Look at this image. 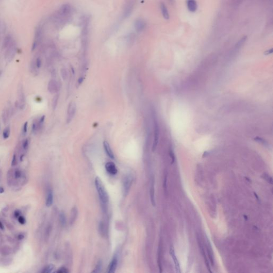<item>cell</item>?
<instances>
[{
	"mask_svg": "<svg viewBox=\"0 0 273 273\" xmlns=\"http://www.w3.org/2000/svg\"><path fill=\"white\" fill-rule=\"evenodd\" d=\"M262 177L265 179V180H266L268 183H270V184L271 185L273 184V179H272V177H271L270 175L267 173H264Z\"/></svg>",
	"mask_w": 273,
	"mask_h": 273,
	"instance_id": "cb8c5ba5",
	"label": "cell"
},
{
	"mask_svg": "<svg viewBox=\"0 0 273 273\" xmlns=\"http://www.w3.org/2000/svg\"><path fill=\"white\" fill-rule=\"evenodd\" d=\"M54 270H55V266H54L53 264H49L42 270V273H51L53 272Z\"/></svg>",
	"mask_w": 273,
	"mask_h": 273,
	"instance_id": "44dd1931",
	"label": "cell"
},
{
	"mask_svg": "<svg viewBox=\"0 0 273 273\" xmlns=\"http://www.w3.org/2000/svg\"><path fill=\"white\" fill-rule=\"evenodd\" d=\"M27 127H28V122H26L24 123V126H23V129H22L23 134H24V135L26 134V132L27 131Z\"/></svg>",
	"mask_w": 273,
	"mask_h": 273,
	"instance_id": "836d02e7",
	"label": "cell"
},
{
	"mask_svg": "<svg viewBox=\"0 0 273 273\" xmlns=\"http://www.w3.org/2000/svg\"><path fill=\"white\" fill-rule=\"evenodd\" d=\"M150 200L151 204L153 206H155V188H154V182H152L151 185V188L150 190Z\"/></svg>",
	"mask_w": 273,
	"mask_h": 273,
	"instance_id": "d6986e66",
	"label": "cell"
},
{
	"mask_svg": "<svg viewBox=\"0 0 273 273\" xmlns=\"http://www.w3.org/2000/svg\"><path fill=\"white\" fill-rule=\"evenodd\" d=\"M17 163H18L17 156L16 154H14L13 156V157H12V162H11V165H12V166H15V165L17 164Z\"/></svg>",
	"mask_w": 273,
	"mask_h": 273,
	"instance_id": "83f0119b",
	"label": "cell"
},
{
	"mask_svg": "<svg viewBox=\"0 0 273 273\" xmlns=\"http://www.w3.org/2000/svg\"><path fill=\"white\" fill-rule=\"evenodd\" d=\"M198 244H199V247H200V250L201 251H202V253L203 256V258H204V263L206 265V268H207L209 272L210 273H212V271L211 270V268H210V263H209V260H208V259L207 258V257H206V254L204 252V249L203 248V247L202 246V245L201 244V242L200 241V240H199V239L198 238Z\"/></svg>",
	"mask_w": 273,
	"mask_h": 273,
	"instance_id": "7c38bea8",
	"label": "cell"
},
{
	"mask_svg": "<svg viewBox=\"0 0 273 273\" xmlns=\"http://www.w3.org/2000/svg\"><path fill=\"white\" fill-rule=\"evenodd\" d=\"M169 253H170V255L171 256V257H172V258L173 259V263L174 264V267L175 269V271H176V272L178 273H180L181 269L180 267V265H179V263L178 260V259L177 258L176 256H175L174 249L172 245H171V246L170 247Z\"/></svg>",
	"mask_w": 273,
	"mask_h": 273,
	"instance_id": "52a82bcc",
	"label": "cell"
},
{
	"mask_svg": "<svg viewBox=\"0 0 273 273\" xmlns=\"http://www.w3.org/2000/svg\"><path fill=\"white\" fill-rule=\"evenodd\" d=\"M10 133V129L9 127H7L3 132V137L4 139H6L9 137Z\"/></svg>",
	"mask_w": 273,
	"mask_h": 273,
	"instance_id": "7402d4cb",
	"label": "cell"
},
{
	"mask_svg": "<svg viewBox=\"0 0 273 273\" xmlns=\"http://www.w3.org/2000/svg\"><path fill=\"white\" fill-rule=\"evenodd\" d=\"M17 219H18L19 223H20V224L24 225L26 223V219H25V218L24 217H23L22 216H20L17 218Z\"/></svg>",
	"mask_w": 273,
	"mask_h": 273,
	"instance_id": "f1b7e54d",
	"label": "cell"
},
{
	"mask_svg": "<svg viewBox=\"0 0 273 273\" xmlns=\"http://www.w3.org/2000/svg\"><path fill=\"white\" fill-rule=\"evenodd\" d=\"M133 178L131 174L126 175L123 179V190L125 196H127L129 192L132 185Z\"/></svg>",
	"mask_w": 273,
	"mask_h": 273,
	"instance_id": "3957f363",
	"label": "cell"
},
{
	"mask_svg": "<svg viewBox=\"0 0 273 273\" xmlns=\"http://www.w3.org/2000/svg\"><path fill=\"white\" fill-rule=\"evenodd\" d=\"M72 7L69 4H65L62 5L59 10V14L62 17H67L71 15L72 13Z\"/></svg>",
	"mask_w": 273,
	"mask_h": 273,
	"instance_id": "ba28073f",
	"label": "cell"
},
{
	"mask_svg": "<svg viewBox=\"0 0 273 273\" xmlns=\"http://www.w3.org/2000/svg\"><path fill=\"white\" fill-rule=\"evenodd\" d=\"M105 169L107 172L111 175H115L118 173V169L114 163L112 162H107L105 165Z\"/></svg>",
	"mask_w": 273,
	"mask_h": 273,
	"instance_id": "9c48e42d",
	"label": "cell"
},
{
	"mask_svg": "<svg viewBox=\"0 0 273 273\" xmlns=\"http://www.w3.org/2000/svg\"><path fill=\"white\" fill-rule=\"evenodd\" d=\"M68 272V271L67 269L64 267H60V268H59V270L57 271V273H67Z\"/></svg>",
	"mask_w": 273,
	"mask_h": 273,
	"instance_id": "f546056e",
	"label": "cell"
},
{
	"mask_svg": "<svg viewBox=\"0 0 273 273\" xmlns=\"http://www.w3.org/2000/svg\"><path fill=\"white\" fill-rule=\"evenodd\" d=\"M254 195H255V196L256 198H257V200H258V201H259V197H258V195H257V194L255 192V193H254Z\"/></svg>",
	"mask_w": 273,
	"mask_h": 273,
	"instance_id": "f35d334b",
	"label": "cell"
},
{
	"mask_svg": "<svg viewBox=\"0 0 273 273\" xmlns=\"http://www.w3.org/2000/svg\"><path fill=\"white\" fill-rule=\"evenodd\" d=\"M59 221L62 226H65L66 224V217L63 212H61L59 214Z\"/></svg>",
	"mask_w": 273,
	"mask_h": 273,
	"instance_id": "603a6c76",
	"label": "cell"
},
{
	"mask_svg": "<svg viewBox=\"0 0 273 273\" xmlns=\"http://www.w3.org/2000/svg\"><path fill=\"white\" fill-rule=\"evenodd\" d=\"M95 182L101 203L104 205H107L109 201V196L103 182L99 177L96 178Z\"/></svg>",
	"mask_w": 273,
	"mask_h": 273,
	"instance_id": "7a4b0ae2",
	"label": "cell"
},
{
	"mask_svg": "<svg viewBox=\"0 0 273 273\" xmlns=\"http://www.w3.org/2000/svg\"><path fill=\"white\" fill-rule=\"evenodd\" d=\"M169 1H170L171 2H173V0H169Z\"/></svg>",
	"mask_w": 273,
	"mask_h": 273,
	"instance_id": "7bdbcfd3",
	"label": "cell"
},
{
	"mask_svg": "<svg viewBox=\"0 0 273 273\" xmlns=\"http://www.w3.org/2000/svg\"><path fill=\"white\" fill-rule=\"evenodd\" d=\"M39 129H38V123L36 121H34L32 124V131L34 134H35L36 131Z\"/></svg>",
	"mask_w": 273,
	"mask_h": 273,
	"instance_id": "484cf974",
	"label": "cell"
},
{
	"mask_svg": "<svg viewBox=\"0 0 273 273\" xmlns=\"http://www.w3.org/2000/svg\"><path fill=\"white\" fill-rule=\"evenodd\" d=\"M187 6L190 12H194L197 10V4L195 0H187Z\"/></svg>",
	"mask_w": 273,
	"mask_h": 273,
	"instance_id": "5bb4252c",
	"label": "cell"
},
{
	"mask_svg": "<svg viewBox=\"0 0 273 273\" xmlns=\"http://www.w3.org/2000/svg\"><path fill=\"white\" fill-rule=\"evenodd\" d=\"M53 201V192L51 189H48L47 191V195H46V205L48 207H50L52 205Z\"/></svg>",
	"mask_w": 273,
	"mask_h": 273,
	"instance_id": "2e32d148",
	"label": "cell"
},
{
	"mask_svg": "<svg viewBox=\"0 0 273 273\" xmlns=\"http://www.w3.org/2000/svg\"><path fill=\"white\" fill-rule=\"evenodd\" d=\"M207 248H206V250H207V253L208 255L209 258L210 260V262L211 263V265L212 266H213L214 265V257H213V250L211 248V244H210V241L208 240H207Z\"/></svg>",
	"mask_w": 273,
	"mask_h": 273,
	"instance_id": "4fadbf2b",
	"label": "cell"
},
{
	"mask_svg": "<svg viewBox=\"0 0 273 273\" xmlns=\"http://www.w3.org/2000/svg\"><path fill=\"white\" fill-rule=\"evenodd\" d=\"M135 4V0H127L124 7L123 16L125 18L128 17L133 11Z\"/></svg>",
	"mask_w": 273,
	"mask_h": 273,
	"instance_id": "277c9868",
	"label": "cell"
},
{
	"mask_svg": "<svg viewBox=\"0 0 273 273\" xmlns=\"http://www.w3.org/2000/svg\"><path fill=\"white\" fill-rule=\"evenodd\" d=\"M118 258H117L116 256H114V258H113V259L112 260L110 265H109L108 269H107V273H115L117 266H118Z\"/></svg>",
	"mask_w": 273,
	"mask_h": 273,
	"instance_id": "8fae6325",
	"label": "cell"
},
{
	"mask_svg": "<svg viewBox=\"0 0 273 273\" xmlns=\"http://www.w3.org/2000/svg\"><path fill=\"white\" fill-rule=\"evenodd\" d=\"M20 213H21V212H20V211H19V210H15V211L14 212V217L17 219V218L20 216Z\"/></svg>",
	"mask_w": 273,
	"mask_h": 273,
	"instance_id": "d590c367",
	"label": "cell"
},
{
	"mask_svg": "<svg viewBox=\"0 0 273 273\" xmlns=\"http://www.w3.org/2000/svg\"><path fill=\"white\" fill-rule=\"evenodd\" d=\"M4 192V189L2 187H0V193H3Z\"/></svg>",
	"mask_w": 273,
	"mask_h": 273,
	"instance_id": "74e56055",
	"label": "cell"
},
{
	"mask_svg": "<svg viewBox=\"0 0 273 273\" xmlns=\"http://www.w3.org/2000/svg\"><path fill=\"white\" fill-rule=\"evenodd\" d=\"M76 213H77V210L76 208H74V209H73L72 210V214L73 216H72V221H74V218L76 217L75 214H76Z\"/></svg>",
	"mask_w": 273,
	"mask_h": 273,
	"instance_id": "e575fe53",
	"label": "cell"
},
{
	"mask_svg": "<svg viewBox=\"0 0 273 273\" xmlns=\"http://www.w3.org/2000/svg\"><path fill=\"white\" fill-rule=\"evenodd\" d=\"M27 180L26 173L20 168L10 169L7 172V184L15 190L21 188V187L26 184Z\"/></svg>",
	"mask_w": 273,
	"mask_h": 273,
	"instance_id": "6da1fadb",
	"label": "cell"
},
{
	"mask_svg": "<svg viewBox=\"0 0 273 273\" xmlns=\"http://www.w3.org/2000/svg\"><path fill=\"white\" fill-rule=\"evenodd\" d=\"M146 27V23L143 20L141 19H138L135 21V27L136 31L138 32H140L145 29Z\"/></svg>",
	"mask_w": 273,
	"mask_h": 273,
	"instance_id": "30bf717a",
	"label": "cell"
},
{
	"mask_svg": "<svg viewBox=\"0 0 273 273\" xmlns=\"http://www.w3.org/2000/svg\"><path fill=\"white\" fill-rule=\"evenodd\" d=\"M82 81H83V79H82V78H81V79H80L79 80V83H81L82 82Z\"/></svg>",
	"mask_w": 273,
	"mask_h": 273,
	"instance_id": "ab89813d",
	"label": "cell"
},
{
	"mask_svg": "<svg viewBox=\"0 0 273 273\" xmlns=\"http://www.w3.org/2000/svg\"><path fill=\"white\" fill-rule=\"evenodd\" d=\"M160 8H161V12H162V14L163 15V17L165 19H169V17H170L169 13V12H168V10H167V7L165 6L164 3H161Z\"/></svg>",
	"mask_w": 273,
	"mask_h": 273,
	"instance_id": "e0dca14e",
	"label": "cell"
},
{
	"mask_svg": "<svg viewBox=\"0 0 273 273\" xmlns=\"http://www.w3.org/2000/svg\"><path fill=\"white\" fill-rule=\"evenodd\" d=\"M58 96H56L55 97H54L53 99V101H52V107H53V109H55V108L56 107L57 104V102H58Z\"/></svg>",
	"mask_w": 273,
	"mask_h": 273,
	"instance_id": "1f68e13d",
	"label": "cell"
},
{
	"mask_svg": "<svg viewBox=\"0 0 273 273\" xmlns=\"http://www.w3.org/2000/svg\"><path fill=\"white\" fill-rule=\"evenodd\" d=\"M28 146H29V141L28 139H26L24 140V142H23L22 143V149L25 152L27 150V149H28Z\"/></svg>",
	"mask_w": 273,
	"mask_h": 273,
	"instance_id": "4316f807",
	"label": "cell"
},
{
	"mask_svg": "<svg viewBox=\"0 0 273 273\" xmlns=\"http://www.w3.org/2000/svg\"><path fill=\"white\" fill-rule=\"evenodd\" d=\"M35 65H36V67L37 68H40L41 67L42 61H41L40 58H38L37 59H36V62H35Z\"/></svg>",
	"mask_w": 273,
	"mask_h": 273,
	"instance_id": "d6a6232c",
	"label": "cell"
},
{
	"mask_svg": "<svg viewBox=\"0 0 273 273\" xmlns=\"http://www.w3.org/2000/svg\"><path fill=\"white\" fill-rule=\"evenodd\" d=\"M10 114V112H9V110H8L7 108H4V110L2 112V120L3 123L5 124L7 122V121L9 120V115Z\"/></svg>",
	"mask_w": 273,
	"mask_h": 273,
	"instance_id": "ffe728a7",
	"label": "cell"
},
{
	"mask_svg": "<svg viewBox=\"0 0 273 273\" xmlns=\"http://www.w3.org/2000/svg\"><path fill=\"white\" fill-rule=\"evenodd\" d=\"M154 138L153 148H152V150H153V151H154L156 150V149L158 141V136H159L158 124L157 121V120L155 118H154Z\"/></svg>",
	"mask_w": 273,
	"mask_h": 273,
	"instance_id": "5b68a950",
	"label": "cell"
},
{
	"mask_svg": "<svg viewBox=\"0 0 273 273\" xmlns=\"http://www.w3.org/2000/svg\"><path fill=\"white\" fill-rule=\"evenodd\" d=\"M169 155L170 157L171 158V159H172V162H171V164H173L174 163V161H175V156H174V154L173 153V151L171 150V149H170L169 150Z\"/></svg>",
	"mask_w": 273,
	"mask_h": 273,
	"instance_id": "4dcf8cb0",
	"label": "cell"
},
{
	"mask_svg": "<svg viewBox=\"0 0 273 273\" xmlns=\"http://www.w3.org/2000/svg\"><path fill=\"white\" fill-rule=\"evenodd\" d=\"M272 52H273V49H270V50L267 51H266V52H265V54H270L272 53Z\"/></svg>",
	"mask_w": 273,
	"mask_h": 273,
	"instance_id": "8d00e7d4",
	"label": "cell"
},
{
	"mask_svg": "<svg viewBox=\"0 0 273 273\" xmlns=\"http://www.w3.org/2000/svg\"><path fill=\"white\" fill-rule=\"evenodd\" d=\"M76 110V104L74 102H71L69 104L67 111V122H70L72 121L73 117L74 116Z\"/></svg>",
	"mask_w": 273,
	"mask_h": 273,
	"instance_id": "8992f818",
	"label": "cell"
},
{
	"mask_svg": "<svg viewBox=\"0 0 273 273\" xmlns=\"http://www.w3.org/2000/svg\"><path fill=\"white\" fill-rule=\"evenodd\" d=\"M245 178H246V179H247V180H248V181H249V182H251V180H250V179H249V178H247V177H245Z\"/></svg>",
	"mask_w": 273,
	"mask_h": 273,
	"instance_id": "b9f144b4",
	"label": "cell"
},
{
	"mask_svg": "<svg viewBox=\"0 0 273 273\" xmlns=\"http://www.w3.org/2000/svg\"><path fill=\"white\" fill-rule=\"evenodd\" d=\"M58 87L57 82L54 80L50 81L48 84V90L50 92H55L57 91Z\"/></svg>",
	"mask_w": 273,
	"mask_h": 273,
	"instance_id": "ac0fdd59",
	"label": "cell"
},
{
	"mask_svg": "<svg viewBox=\"0 0 273 273\" xmlns=\"http://www.w3.org/2000/svg\"><path fill=\"white\" fill-rule=\"evenodd\" d=\"M103 145H104V147L105 152H106V154L108 155V156L110 157L112 159H114L115 158L114 154V153H113L112 149L109 143L105 141L104 142Z\"/></svg>",
	"mask_w": 273,
	"mask_h": 273,
	"instance_id": "9a60e30c",
	"label": "cell"
},
{
	"mask_svg": "<svg viewBox=\"0 0 273 273\" xmlns=\"http://www.w3.org/2000/svg\"><path fill=\"white\" fill-rule=\"evenodd\" d=\"M243 217L244 218V219H245V220H248V217H247V216L244 215V216H243Z\"/></svg>",
	"mask_w": 273,
	"mask_h": 273,
	"instance_id": "60d3db41",
	"label": "cell"
},
{
	"mask_svg": "<svg viewBox=\"0 0 273 273\" xmlns=\"http://www.w3.org/2000/svg\"><path fill=\"white\" fill-rule=\"evenodd\" d=\"M101 268H102V262H101V261H98V263H97V264L96 265V267L95 268V270L93 271V272H95V273L100 272L101 271Z\"/></svg>",
	"mask_w": 273,
	"mask_h": 273,
	"instance_id": "d4e9b609",
	"label": "cell"
}]
</instances>
